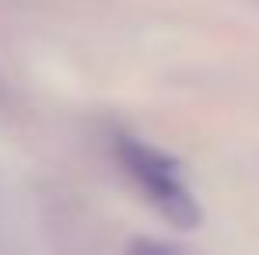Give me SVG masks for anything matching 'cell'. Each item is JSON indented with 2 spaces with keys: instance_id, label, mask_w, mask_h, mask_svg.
Listing matches in <instances>:
<instances>
[{
  "instance_id": "1",
  "label": "cell",
  "mask_w": 259,
  "mask_h": 255,
  "mask_svg": "<svg viewBox=\"0 0 259 255\" xmlns=\"http://www.w3.org/2000/svg\"><path fill=\"white\" fill-rule=\"evenodd\" d=\"M116 150H119V161L133 178V185L147 196V203L161 217H168L175 227H196L200 224V207H196L179 165L168 154H161L158 147L133 140V136H123Z\"/></svg>"
},
{
  "instance_id": "2",
  "label": "cell",
  "mask_w": 259,
  "mask_h": 255,
  "mask_svg": "<svg viewBox=\"0 0 259 255\" xmlns=\"http://www.w3.org/2000/svg\"><path fill=\"white\" fill-rule=\"evenodd\" d=\"M130 255H179L172 245H165V241H154V238H140V241H133L130 245Z\"/></svg>"
}]
</instances>
